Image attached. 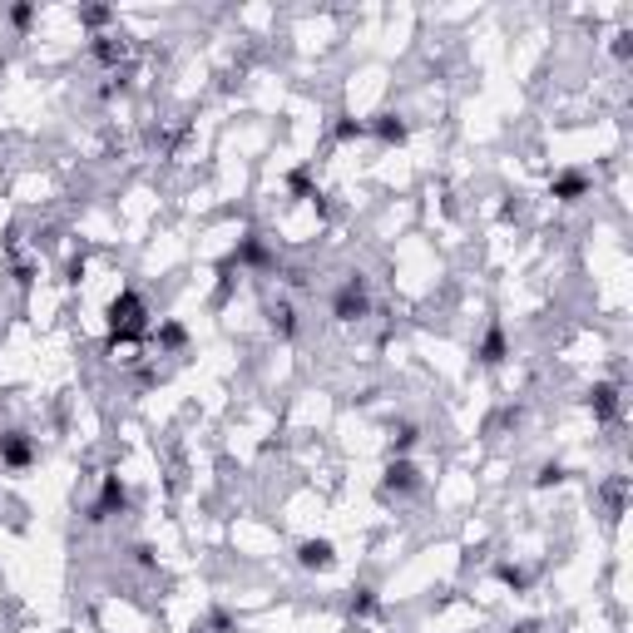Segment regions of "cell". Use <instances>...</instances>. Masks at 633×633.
I'll return each instance as SVG.
<instances>
[{
	"instance_id": "obj_2",
	"label": "cell",
	"mask_w": 633,
	"mask_h": 633,
	"mask_svg": "<svg viewBox=\"0 0 633 633\" xmlns=\"http://www.w3.org/2000/svg\"><path fill=\"white\" fill-rule=\"evenodd\" d=\"M15 436H20V431H15ZM15 436L6 440V460H10V465H25V460H30V445H25V440H15Z\"/></svg>"
},
{
	"instance_id": "obj_3",
	"label": "cell",
	"mask_w": 633,
	"mask_h": 633,
	"mask_svg": "<svg viewBox=\"0 0 633 633\" xmlns=\"http://www.w3.org/2000/svg\"><path fill=\"white\" fill-rule=\"evenodd\" d=\"M594 406H598V416H609L614 411V386H598L594 391Z\"/></svg>"
},
{
	"instance_id": "obj_1",
	"label": "cell",
	"mask_w": 633,
	"mask_h": 633,
	"mask_svg": "<svg viewBox=\"0 0 633 633\" xmlns=\"http://www.w3.org/2000/svg\"><path fill=\"white\" fill-rule=\"evenodd\" d=\"M302 564L307 569H327L331 564V545H322V539H317V545H302Z\"/></svg>"
}]
</instances>
